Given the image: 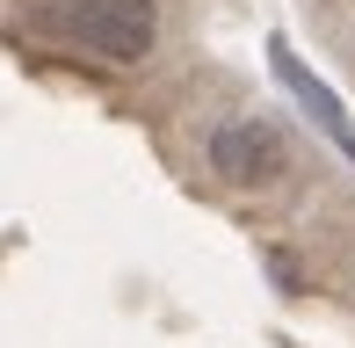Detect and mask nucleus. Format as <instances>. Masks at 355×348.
<instances>
[{
    "mask_svg": "<svg viewBox=\"0 0 355 348\" xmlns=\"http://www.w3.org/2000/svg\"><path fill=\"white\" fill-rule=\"evenodd\" d=\"M66 29L109 66H138L159 44V0H73Z\"/></svg>",
    "mask_w": 355,
    "mask_h": 348,
    "instance_id": "f257e3e1",
    "label": "nucleus"
},
{
    "mask_svg": "<svg viewBox=\"0 0 355 348\" xmlns=\"http://www.w3.org/2000/svg\"><path fill=\"white\" fill-rule=\"evenodd\" d=\"M203 153H211V174H218V182H232V189H268V182L290 167V146H283V131H276L268 116H232V123H218Z\"/></svg>",
    "mask_w": 355,
    "mask_h": 348,
    "instance_id": "f03ea898",
    "label": "nucleus"
},
{
    "mask_svg": "<svg viewBox=\"0 0 355 348\" xmlns=\"http://www.w3.org/2000/svg\"><path fill=\"white\" fill-rule=\"evenodd\" d=\"M268 58H276V80H283L290 94H297V109H304V116H312V123H319V131H327V138H334V146H341V153H348V160H355V123H348V109H341V102H334V87H327V80H319V73H312V66H297V58H290V44H276V51H268Z\"/></svg>",
    "mask_w": 355,
    "mask_h": 348,
    "instance_id": "7ed1b4c3",
    "label": "nucleus"
}]
</instances>
